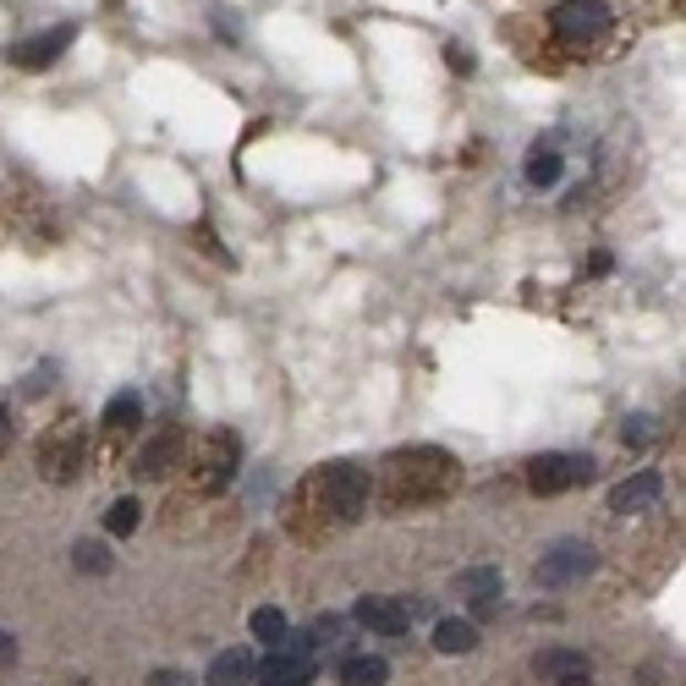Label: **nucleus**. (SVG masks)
<instances>
[{"instance_id": "1", "label": "nucleus", "mask_w": 686, "mask_h": 686, "mask_svg": "<svg viewBox=\"0 0 686 686\" xmlns=\"http://www.w3.org/2000/svg\"><path fill=\"white\" fill-rule=\"evenodd\" d=\"M456 484H461V467H456V456L439 450V445H412V450H396V456L385 461V500H391V511L434 506V500H445Z\"/></svg>"}, {"instance_id": "2", "label": "nucleus", "mask_w": 686, "mask_h": 686, "mask_svg": "<svg viewBox=\"0 0 686 686\" xmlns=\"http://www.w3.org/2000/svg\"><path fill=\"white\" fill-rule=\"evenodd\" d=\"M368 495H374V478H368V467H357V461H330V467H319V472L302 484V500L324 517V528L357 522V517L368 511Z\"/></svg>"}, {"instance_id": "3", "label": "nucleus", "mask_w": 686, "mask_h": 686, "mask_svg": "<svg viewBox=\"0 0 686 686\" xmlns=\"http://www.w3.org/2000/svg\"><path fill=\"white\" fill-rule=\"evenodd\" d=\"M89 461V428L77 417H61L39 434V478L44 484H72Z\"/></svg>"}, {"instance_id": "4", "label": "nucleus", "mask_w": 686, "mask_h": 686, "mask_svg": "<svg viewBox=\"0 0 686 686\" xmlns=\"http://www.w3.org/2000/svg\"><path fill=\"white\" fill-rule=\"evenodd\" d=\"M593 565H599V554L588 539H554L544 549V560L533 565V576L544 582V588H571V582H582V576H593Z\"/></svg>"}, {"instance_id": "5", "label": "nucleus", "mask_w": 686, "mask_h": 686, "mask_svg": "<svg viewBox=\"0 0 686 686\" xmlns=\"http://www.w3.org/2000/svg\"><path fill=\"white\" fill-rule=\"evenodd\" d=\"M593 478V456H565V450H544L528 461V489L533 495H565L576 484Z\"/></svg>"}, {"instance_id": "6", "label": "nucleus", "mask_w": 686, "mask_h": 686, "mask_svg": "<svg viewBox=\"0 0 686 686\" xmlns=\"http://www.w3.org/2000/svg\"><path fill=\"white\" fill-rule=\"evenodd\" d=\"M237 439L231 434H209V445H204V456H198V478H193V489L198 495H220L231 478H237Z\"/></svg>"}, {"instance_id": "7", "label": "nucleus", "mask_w": 686, "mask_h": 686, "mask_svg": "<svg viewBox=\"0 0 686 686\" xmlns=\"http://www.w3.org/2000/svg\"><path fill=\"white\" fill-rule=\"evenodd\" d=\"M549 28L560 39H599L610 28V6L604 0H560L554 17H549Z\"/></svg>"}, {"instance_id": "8", "label": "nucleus", "mask_w": 686, "mask_h": 686, "mask_svg": "<svg viewBox=\"0 0 686 686\" xmlns=\"http://www.w3.org/2000/svg\"><path fill=\"white\" fill-rule=\"evenodd\" d=\"M181 456H187V434L181 428H159L143 450H137V478H170L176 467H181Z\"/></svg>"}, {"instance_id": "9", "label": "nucleus", "mask_w": 686, "mask_h": 686, "mask_svg": "<svg viewBox=\"0 0 686 686\" xmlns=\"http://www.w3.org/2000/svg\"><path fill=\"white\" fill-rule=\"evenodd\" d=\"M357 626H368V632H380V637H402L412 632V610L407 599H385V593H368V599H357Z\"/></svg>"}, {"instance_id": "10", "label": "nucleus", "mask_w": 686, "mask_h": 686, "mask_svg": "<svg viewBox=\"0 0 686 686\" xmlns=\"http://www.w3.org/2000/svg\"><path fill=\"white\" fill-rule=\"evenodd\" d=\"M313 671H319V665H313L308 654L270 648V659L259 665V676H253V682H259V686H308V682H313Z\"/></svg>"}, {"instance_id": "11", "label": "nucleus", "mask_w": 686, "mask_h": 686, "mask_svg": "<svg viewBox=\"0 0 686 686\" xmlns=\"http://www.w3.org/2000/svg\"><path fill=\"white\" fill-rule=\"evenodd\" d=\"M456 593L484 615V610H495L500 604V565H467V571H456Z\"/></svg>"}, {"instance_id": "12", "label": "nucleus", "mask_w": 686, "mask_h": 686, "mask_svg": "<svg viewBox=\"0 0 686 686\" xmlns=\"http://www.w3.org/2000/svg\"><path fill=\"white\" fill-rule=\"evenodd\" d=\"M654 500H659V472H637V478H626V484L610 489V511H615V517H637V511H648Z\"/></svg>"}, {"instance_id": "13", "label": "nucleus", "mask_w": 686, "mask_h": 686, "mask_svg": "<svg viewBox=\"0 0 686 686\" xmlns=\"http://www.w3.org/2000/svg\"><path fill=\"white\" fill-rule=\"evenodd\" d=\"M66 44H72V28L61 22V28L39 33V39H22V44L11 50V61H17V66H33V72H39V66H50V61H55V55H61Z\"/></svg>"}, {"instance_id": "14", "label": "nucleus", "mask_w": 686, "mask_h": 686, "mask_svg": "<svg viewBox=\"0 0 686 686\" xmlns=\"http://www.w3.org/2000/svg\"><path fill=\"white\" fill-rule=\"evenodd\" d=\"M533 676H544V682H565V676H593V659H588L582 648H544V654L533 659Z\"/></svg>"}, {"instance_id": "15", "label": "nucleus", "mask_w": 686, "mask_h": 686, "mask_svg": "<svg viewBox=\"0 0 686 686\" xmlns=\"http://www.w3.org/2000/svg\"><path fill=\"white\" fill-rule=\"evenodd\" d=\"M253 676H259V659L248 648H226L209 665V686H253Z\"/></svg>"}, {"instance_id": "16", "label": "nucleus", "mask_w": 686, "mask_h": 686, "mask_svg": "<svg viewBox=\"0 0 686 686\" xmlns=\"http://www.w3.org/2000/svg\"><path fill=\"white\" fill-rule=\"evenodd\" d=\"M478 648V626L472 621H439L434 626V654H445V659H456V654H472Z\"/></svg>"}, {"instance_id": "17", "label": "nucleus", "mask_w": 686, "mask_h": 686, "mask_svg": "<svg viewBox=\"0 0 686 686\" xmlns=\"http://www.w3.org/2000/svg\"><path fill=\"white\" fill-rule=\"evenodd\" d=\"M385 682H391V665L380 654H352L341 665V686H385Z\"/></svg>"}, {"instance_id": "18", "label": "nucleus", "mask_w": 686, "mask_h": 686, "mask_svg": "<svg viewBox=\"0 0 686 686\" xmlns=\"http://www.w3.org/2000/svg\"><path fill=\"white\" fill-rule=\"evenodd\" d=\"M137 423H143V402H137L133 391H122V396L105 407V428H111V434H133Z\"/></svg>"}, {"instance_id": "19", "label": "nucleus", "mask_w": 686, "mask_h": 686, "mask_svg": "<svg viewBox=\"0 0 686 686\" xmlns=\"http://www.w3.org/2000/svg\"><path fill=\"white\" fill-rule=\"evenodd\" d=\"M248 626H253V637H259L264 648H280V643H285V632H291V621H285V615H280L274 604L253 610V621H248Z\"/></svg>"}, {"instance_id": "20", "label": "nucleus", "mask_w": 686, "mask_h": 686, "mask_svg": "<svg viewBox=\"0 0 686 686\" xmlns=\"http://www.w3.org/2000/svg\"><path fill=\"white\" fill-rule=\"evenodd\" d=\"M528 181H533V187H554V181H560V154H554V148L539 143V148L528 154Z\"/></svg>"}, {"instance_id": "21", "label": "nucleus", "mask_w": 686, "mask_h": 686, "mask_svg": "<svg viewBox=\"0 0 686 686\" xmlns=\"http://www.w3.org/2000/svg\"><path fill=\"white\" fill-rule=\"evenodd\" d=\"M137 522H143V506H137V500H116V506H111V517H105V528H111L116 539L137 533Z\"/></svg>"}, {"instance_id": "22", "label": "nucleus", "mask_w": 686, "mask_h": 686, "mask_svg": "<svg viewBox=\"0 0 686 686\" xmlns=\"http://www.w3.org/2000/svg\"><path fill=\"white\" fill-rule=\"evenodd\" d=\"M72 560H77V571H111V554H105V544H94V539H83V544L72 549Z\"/></svg>"}, {"instance_id": "23", "label": "nucleus", "mask_w": 686, "mask_h": 686, "mask_svg": "<svg viewBox=\"0 0 686 686\" xmlns=\"http://www.w3.org/2000/svg\"><path fill=\"white\" fill-rule=\"evenodd\" d=\"M445 55H450V66L472 72V50H467V44H445Z\"/></svg>"}, {"instance_id": "24", "label": "nucleus", "mask_w": 686, "mask_h": 686, "mask_svg": "<svg viewBox=\"0 0 686 686\" xmlns=\"http://www.w3.org/2000/svg\"><path fill=\"white\" fill-rule=\"evenodd\" d=\"M6 439H11V412L0 407V450H6Z\"/></svg>"}, {"instance_id": "25", "label": "nucleus", "mask_w": 686, "mask_h": 686, "mask_svg": "<svg viewBox=\"0 0 686 686\" xmlns=\"http://www.w3.org/2000/svg\"><path fill=\"white\" fill-rule=\"evenodd\" d=\"M554 686H593V676H565V682H554Z\"/></svg>"}, {"instance_id": "26", "label": "nucleus", "mask_w": 686, "mask_h": 686, "mask_svg": "<svg viewBox=\"0 0 686 686\" xmlns=\"http://www.w3.org/2000/svg\"><path fill=\"white\" fill-rule=\"evenodd\" d=\"M11 648H17V643H11V637H6V632H0V659H6V654H11Z\"/></svg>"}]
</instances>
